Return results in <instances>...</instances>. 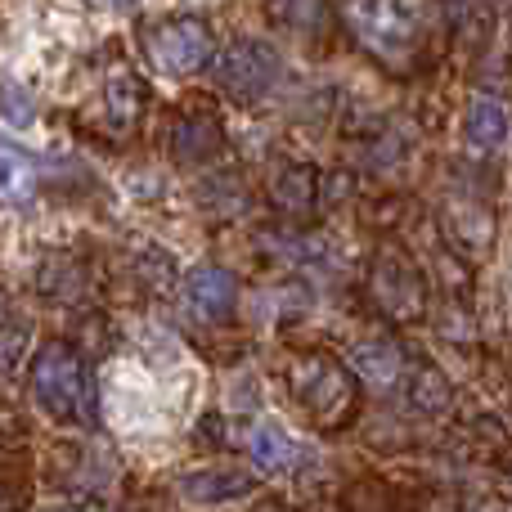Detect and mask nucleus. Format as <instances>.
<instances>
[{"label": "nucleus", "instance_id": "nucleus-7", "mask_svg": "<svg viewBox=\"0 0 512 512\" xmlns=\"http://www.w3.org/2000/svg\"><path fill=\"white\" fill-rule=\"evenodd\" d=\"M36 194V158L0 135V207H18Z\"/></svg>", "mask_w": 512, "mask_h": 512}, {"label": "nucleus", "instance_id": "nucleus-8", "mask_svg": "<svg viewBox=\"0 0 512 512\" xmlns=\"http://www.w3.org/2000/svg\"><path fill=\"white\" fill-rule=\"evenodd\" d=\"M185 297L203 319H221L234 306V279L225 270H216V265H198L185 279Z\"/></svg>", "mask_w": 512, "mask_h": 512}, {"label": "nucleus", "instance_id": "nucleus-11", "mask_svg": "<svg viewBox=\"0 0 512 512\" xmlns=\"http://www.w3.org/2000/svg\"><path fill=\"white\" fill-rule=\"evenodd\" d=\"M351 369L360 373L364 382H373V387H391L400 373V355H396V346H387V342H364V346H355Z\"/></svg>", "mask_w": 512, "mask_h": 512}, {"label": "nucleus", "instance_id": "nucleus-12", "mask_svg": "<svg viewBox=\"0 0 512 512\" xmlns=\"http://www.w3.org/2000/svg\"><path fill=\"white\" fill-rule=\"evenodd\" d=\"M0 117H5L9 126H18V131H27V126L36 122V99L9 77L0 81Z\"/></svg>", "mask_w": 512, "mask_h": 512}, {"label": "nucleus", "instance_id": "nucleus-4", "mask_svg": "<svg viewBox=\"0 0 512 512\" xmlns=\"http://www.w3.org/2000/svg\"><path fill=\"white\" fill-rule=\"evenodd\" d=\"M149 54L158 59L162 72L185 77V72L203 68V63L212 59V36H207V27L194 23V18H171V23L149 32Z\"/></svg>", "mask_w": 512, "mask_h": 512}, {"label": "nucleus", "instance_id": "nucleus-5", "mask_svg": "<svg viewBox=\"0 0 512 512\" xmlns=\"http://www.w3.org/2000/svg\"><path fill=\"white\" fill-rule=\"evenodd\" d=\"M248 454L265 477H292V472L315 468V450L297 441L283 423H256L248 436Z\"/></svg>", "mask_w": 512, "mask_h": 512}, {"label": "nucleus", "instance_id": "nucleus-6", "mask_svg": "<svg viewBox=\"0 0 512 512\" xmlns=\"http://www.w3.org/2000/svg\"><path fill=\"white\" fill-rule=\"evenodd\" d=\"M274 77H279V59H274V54L265 50L261 41L234 45V50L221 59V81H225V86H230L239 99L265 95Z\"/></svg>", "mask_w": 512, "mask_h": 512}, {"label": "nucleus", "instance_id": "nucleus-3", "mask_svg": "<svg viewBox=\"0 0 512 512\" xmlns=\"http://www.w3.org/2000/svg\"><path fill=\"white\" fill-rule=\"evenodd\" d=\"M104 405L108 418H113L122 432H149V427H162V400L158 391L149 387V378L131 373L126 364H117L108 373V391H104Z\"/></svg>", "mask_w": 512, "mask_h": 512}, {"label": "nucleus", "instance_id": "nucleus-1", "mask_svg": "<svg viewBox=\"0 0 512 512\" xmlns=\"http://www.w3.org/2000/svg\"><path fill=\"white\" fill-rule=\"evenodd\" d=\"M342 14L378 54H409L423 36V0H342Z\"/></svg>", "mask_w": 512, "mask_h": 512}, {"label": "nucleus", "instance_id": "nucleus-9", "mask_svg": "<svg viewBox=\"0 0 512 512\" xmlns=\"http://www.w3.org/2000/svg\"><path fill=\"white\" fill-rule=\"evenodd\" d=\"M189 504H230V499L248 495V477L234 468H203V472H189L180 481Z\"/></svg>", "mask_w": 512, "mask_h": 512}, {"label": "nucleus", "instance_id": "nucleus-10", "mask_svg": "<svg viewBox=\"0 0 512 512\" xmlns=\"http://www.w3.org/2000/svg\"><path fill=\"white\" fill-rule=\"evenodd\" d=\"M508 135H512V117H508V108L499 104V99H490V95H481L477 104L468 108V140L477 144V149H504L508 144Z\"/></svg>", "mask_w": 512, "mask_h": 512}, {"label": "nucleus", "instance_id": "nucleus-2", "mask_svg": "<svg viewBox=\"0 0 512 512\" xmlns=\"http://www.w3.org/2000/svg\"><path fill=\"white\" fill-rule=\"evenodd\" d=\"M32 391H36V405L50 418H59V423L77 418L81 396H86V378H81L77 355L63 351V346H45L32 364Z\"/></svg>", "mask_w": 512, "mask_h": 512}, {"label": "nucleus", "instance_id": "nucleus-13", "mask_svg": "<svg viewBox=\"0 0 512 512\" xmlns=\"http://www.w3.org/2000/svg\"><path fill=\"white\" fill-rule=\"evenodd\" d=\"M113 5H131V0H113Z\"/></svg>", "mask_w": 512, "mask_h": 512}]
</instances>
